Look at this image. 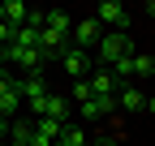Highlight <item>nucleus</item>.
I'll return each instance as SVG.
<instances>
[{
  "mask_svg": "<svg viewBox=\"0 0 155 146\" xmlns=\"http://www.w3.org/2000/svg\"><path fill=\"white\" fill-rule=\"evenodd\" d=\"M48 30H61V34H73V17L65 13V9H48V22H43Z\"/></svg>",
  "mask_w": 155,
  "mask_h": 146,
  "instance_id": "obj_12",
  "label": "nucleus"
},
{
  "mask_svg": "<svg viewBox=\"0 0 155 146\" xmlns=\"http://www.w3.org/2000/svg\"><path fill=\"white\" fill-rule=\"evenodd\" d=\"M112 112H116V99H108V95H91L86 103H78V116H86V120H99Z\"/></svg>",
  "mask_w": 155,
  "mask_h": 146,
  "instance_id": "obj_5",
  "label": "nucleus"
},
{
  "mask_svg": "<svg viewBox=\"0 0 155 146\" xmlns=\"http://www.w3.org/2000/svg\"><path fill=\"white\" fill-rule=\"evenodd\" d=\"M61 65H65V73L73 82H82L86 73H91V52H78V47H69L65 56H61Z\"/></svg>",
  "mask_w": 155,
  "mask_h": 146,
  "instance_id": "obj_6",
  "label": "nucleus"
},
{
  "mask_svg": "<svg viewBox=\"0 0 155 146\" xmlns=\"http://www.w3.org/2000/svg\"><path fill=\"white\" fill-rule=\"evenodd\" d=\"M99 39H104V26L95 22V17H82V22H73V43L69 47L91 52V47H99Z\"/></svg>",
  "mask_w": 155,
  "mask_h": 146,
  "instance_id": "obj_1",
  "label": "nucleus"
},
{
  "mask_svg": "<svg viewBox=\"0 0 155 146\" xmlns=\"http://www.w3.org/2000/svg\"><path fill=\"white\" fill-rule=\"evenodd\" d=\"M86 99H91V82L82 78V82H73V86H69V103H86Z\"/></svg>",
  "mask_w": 155,
  "mask_h": 146,
  "instance_id": "obj_16",
  "label": "nucleus"
},
{
  "mask_svg": "<svg viewBox=\"0 0 155 146\" xmlns=\"http://www.w3.org/2000/svg\"><path fill=\"white\" fill-rule=\"evenodd\" d=\"M13 43H17V47H35V52H39V30H35V26H17V30H13Z\"/></svg>",
  "mask_w": 155,
  "mask_h": 146,
  "instance_id": "obj_15",
  "label": "nucleus"
},
{
  "mask_svg": "<svg viewBox=\"0 0 155 146\" xmlns=\"http://www.w3.org/2000/svg\"><path fill=\"white\" fill-rule=\"evenodd\" d=\"M13 43V26H5V22H0V47H9Z\"/></svg>",
  "mask_w": 155,
  "mask_h": 146,
  "instance_id": "obj_18",
  "label": "nucleus"
},
{
  "mask_svg": "<svg viewBox=\"0 0 155 146\" xmlns=\"http://www.w3.org/2000/svg\"><path fill=\"white\" fill-rule=\"evenodd\" d=\"M134 78H155V56L134 52V56H129V82H134Z\"/></svg>",
  "mask_w": 155,
  "mask_h": 146,
  "instance_id": "obj_10",
  "label": "nucleus"
},
{
  "mask_svg": "<svg viewBox=\"0 0 155 146\" xmlns=\"http://www.w3.org/2000/svg\"><path fill=\"white\" fill-rule=\"evenodd\" d=\"M61 129H65V125H61V120H52V116H39V120H35V133H39V138H48V142L61 138Z\"/></svg>",
  "mask_w": 155,
  "mask_h": 146,
  "instance_id": "obj_13",
  "label": "nucleus"
},
{
  "mask_svg": "<svg viewBox=\"0 0 155 146\" xmlns=\"http://www.w3.org/2000/svg\"><path fill=\"white\" fill-rule=\"evenodd\" d=\"M129 56H134V52H129ZM129 56H121V60L112 65V78H116V82H121V78H129Z\"/></svg>",
  "mask_w": 155,
  "mask_h": 146,
  "instance_id": "obj_17",
  "label": "nucleus"
},
{
  "mask_svg": "<svg viewBox=\"0 0 155 146\" xmlns=\"http://www.w3.org/2000/svg\"><path fill=\"white\" fill-rule=\"evenodd\" d=\"M0 22L17 30V26L26 22V5H22V0H5V5H0Z\"/></svg>",
  "mask_w": 155,
  "mask_h": 146,
  "instance_id": "obj_11",
  "label": "nucleus"
},
{
  "mask_svg": "<svg viewBox=\"0 0 155 146\" xmlns=\"http://www.w3.org/2000/svg\"><path fill=\"white\" fill-rule=\"evenodd\" d=\"M5 60H9V56H5V47H0V65H5Z\"/></svg>",
  "mask_w": 155,
  "mask_h": 146,
  "instance_id": "obj_22",
  "label": "nucleus"
},
{
  "mask_svg": "<svg viewBox=\"0 0 155 146\" xmlns=\"http://www.w3.org/2000/svg\"><path fill=\"white\" fill-rule=\"evenodd\" d=\"M86 82H91V95H108V99H116V86H121L112 78V69H95Z\"/></svg>",
  "mask_w": 155,
  "mask_h": 146,
  "instance_id": "obj_7",
  "label": "nucleus"
},
{
  "mask_svg": "<svg viewBox=\"0 0 155 146\" xmlns=\"http://www.w3.org/2000/svg\"><path fill=\"white\" fill-rule=\"evenodd\" d=\"M147 13H151V17H155V0H147Z\"/></svg>",
  "mask_w": 155,
  "mask_h": 146,
  "instance_id": "obj_20",
  "label": "nucleus"
},
{
  "mask_svg": "<svg viewBox=\"0 0 155 146\" xmlns=\"http://www.w3.org/2000/svg\"><path fill=\"white\" fill-rule=\"evenodd\" d=\"M43 116H52V120L69 125V116H73V103H69V95H48V107H43Z\"/></svg>",
  "mask_w": 155,
  "mask_h": 146,
  "instance_id": "obj_8",
  "label": "nucleus"
},
{
  "mask_svg": "<svg viewBox=\"0 0 155 146\" xmlns=\"http://www.w3.org/2000/svg\"><path fill=\"white\" fill-rule=\"evenodd\" d=\"M95 22L112 26V30H125L129 26V9L121 5V0H104V5H95Z\"/></svg>",
  "mask_w": 155,
  "mask_h": 146,
  "instance_id": "obj_3",
  "label": "nucleus"
},
{
  "mask_svg": "<svg viewBox=\"0 0 155 146\" xmlns=\"http://www.w3.org/2000/svg\"><path fill=\"white\" fill-rule=\"evenodd\" d=\"M116 107H121V112H142L147 107V95L138 86H125V90H116Z\"/></svg>",
  "mask_w": 155,
  "mask_h": 146,
  "instance_id": "obj_9",
  "label": "nucleus"
},
{
  "mask_svg": "<svg viewBox=\"0 0 155 146\" xmlns=\"http://www.w3.org/2000/svg\"><path fill=\"white\" fill-rule=\"evenodd\" d=\"M56 146H91V142H86V133L78 129V125H65L61 138H56Z\"/></svg>",
  "mask_w": 155,
  "mask_h": 146,
  "instance_id": "obj_14",
  "label": "nucleus"
},
{
  "mask_svg": "<svg viewBox=\"0 0 155 146\" xmlns=\"http://www.w3.org/2000/svg\"><path fill=\"white\" fill-rule=\"evenodd\" d=\"M95 52H99L108 65H116L121 56H129V34H125V30H104V39H99Z\"/></svg>",
  "mask_w": 155,
  "mask_h": 146,
  "instance_id": "obj_2",
  "label": "nucleus"
},
{
  "mask_svg": "<svg viewBox=\"0 0 155 146\" xmlns=\"http://www.w3.org/2000/svg\"><path fill=\"white\" fill-rule=\"evenodd\" d=\"M22 112V95H17V78L0 73V116H17Z\"/></svg>",
  "mask_w": 155,
  "mask_h": 146,
  "instance_id": "obj_4",
  "label": "nucleus"
},
{
  "mask_svg": "<svg viewBox=\"0 0 155 146\" xmlns=\"http://www.w3.org/2000/svg\"><path fill=\"white\" fill-rule=\"evenodd\" d=\"M147 112H155V95H151V99H147Z\"/></svg>",
  "mask_w": 155,
  "mask_h": 146,
  "instance_id": "obj_19",
  "label": "nucleus"
},
{
  "mask_svg": "<svg viewBox=\"0 0 155 146\" xmlns=\"http://www.w3.org/2000/svg\"><path fill=\"white\" fill-rule=\"evenodd\" d=\"M5 129H9V120H5V116H0V133H5Z\"/></svg>",
  "mask_w": 155,
  "mask_h": 146,
  "instance_id": "obj_21",
  "label": "nucleus"
}]
</instances>
